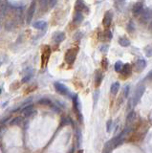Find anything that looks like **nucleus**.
I'll use <instances>...</instances> for the list:
<instances>
[{
	"mask_svg": "<svg viewBox=\"0 0 152 153\" xmlns=\"http://www.w3.org/2000/svg\"><path fill=\"white\" fill-rule=\"evenodd\" d=\"M33 112V105H29L25 106V108L22 110V115L24 117H29Z\"/></svg>",
	"mask_w": 152,
	"mask_h": 153,
	"instance_id": "nucleus-16",
	"label": "nucleus"
},
{
	"mask_svg": "<svg viewBox=\"0 0 152 153\" xmlns=\"http://www.w3.org/2000/svg\"><path fill=\"white\" fill-rule=\"evenodd\" d=\"M100 50H101V52H103V53H106L107 50H108V47H107V46H102V47H101Z\"/></svg>",
	"mask_w": 152,
	"mask_h": 153,
	"instance_id": "nucleus-31",
	"label": "nucleus"
},
{
	"mask_svg": "<svg viewBox=\"0 0 152 153\" xmlns=\"http://www.w3.org/2000/svg\"><path fill=\"white\" fill-rule=\"evenodd\" d=\"M147 49H148V50L145 49V53L147 54V57H151V48H150V46H148Z\"/></svg>",
	"mask_w": 152,
	"mask_h": 153,
	"instance_id": "nucleus-30",
	"label": "nucleus"
},
{
	"mask_svg": "<svg viewBox=\"0 0 152 153\" xmlns=\"http://www.w3.org/2000/svg\"><path fill=\"white\" fill-rule=\"evenodd\" d=\"M50 56H51V48L48 45H45V46H43L41 53V67H44L47 64Z\"/></svg>",
	"mask_w": 152,
	"mask_h": 153,
	"instance_id": "nucleus-2",
	"label": "nucleus"
},
{
	"mask_svg": "<svg viewBox=\"0 0 152 153\" xmlns=\"http://www.w3.org/2000/svg\"><path fill=\"white\" fill-rule=\"evenodd\" d=\"M39 103L40 105H51V100L48 99H42L39 100Z\"/></svg>",
	"mask_w": 152,
	"mask_h": 153,
	"instance_id": "nucleus-24",
	"label": "nucleus"
},
{
	"mask_svg": "<svg viewBox=\"0 0 152 153\" xmlns=\"http://www.w3.org/2000/svg\"><path fill=\"white\" fill-rule=\"evenodd\" d=\"M121 68H123V62L121 61H117L116 63H115V71L118 73H120L121 72Z\"/></svg>",
	"mask_w": 152,
	"mask_h": 153,
	"instance_id": "nucleus-20",
	"label": "nucleus"
},
{
	"mask_svg": "<svg viewBox=\"0 0 152 153\" xmlns=\"http://www.w3.org/2000/svg\"><path fill=\"white\" fill-rule=\"evenodd\" d=\"M31 77H32V71H29V73H27L25 75L24 77H23V79H22V82L23 83H25V82H27V81L31 79Z\"/></svg>",
	"mask_w": 152,
	"mask_h": 153,
	"instance_id": "nucleus-21",
	"label": "nucleus"
},
{
	"mask_svg": "<svg viewBox=\"0 0 152 153\" xmlns=\"http://www.w3.org/2000/svg\"><path fill=\"white\" fill-rule=\"evenodd\" d=\"M78 48H71L66 52L65 54V62L68 63V64H73L75 62L76 58H77V55H78Z\"/></svg>",
	"mask_w": 152,
	"mask_h": 153,
	"instance_id": "nucleus-1",
	"label": "nucleus"
},
{
	"mask_svg": "<svg viewBox=\"0 0 152 153\" xmlns=\"http://www.w3.org/2000/svg\"><path fill=\"white\" fill-rule=\"evenodd\" d=\"M142 11H143V3H141V2L136 3V4L133 6V9H132V12H133V15L135 16L140 15Z\"/></svg>",
	"mask_w": 152,
	"mask_h": 153,
	"instance_id": "nucleus-11",
	"label": "nucleus"
},
{
	"mask_svg": "<svg viewBox=\"0 0 152 153\" xmlns=\"http://www.w3.org/2000/svg\"><path fill=\"white\" fill-rule=\"evenodd\" d=\"M56 3H57V0H50V6L51 7H54L56 5Z\"/></svg>",
	"mask_w": 152,
	"mask_h": 153,
	"instance_id": "nucleus-32",
	"label": "nucleus"
},
{
	"mask_svg": "<svg viewBox=\"0 0 152 153\" xmlns=\"http://www.w3.org/2000/svg\"><path fill=\"white\" fill-rule=\"evenodd\" d=\"M35 2L34 1L30 6V8L28 10V12H27V23L30 24L32 21V18L33 16H34V14H35Z\"/></svg>",
	"mask_w": 152,
	"mask_h": 153,
	"instance_id": "nucleus-9",
	"label": "nucleus"
},
{
	"mask_svg": "<svg viewBox=\"0 0 152 153\" xmlns=\"http://www.w3.org/2000/svg\"><path fill=\"white\" fill-rule=\"evenodd\" d=\"M111 126H112V121H111V120H109V121L107 122V125H106L107 132H110L111 131Z\"/></svg>",
	"mask_w": 152,
	"mask_h": 153,
	"instance_id": "nucleus-29",
	"label": "nucleus"
},
{
	"mask_svg": "<svg viewBox=\"0 0 152 153\" xmlns=\"http://www.w3.org/2000/svg\"><path fill=\"white\" fill-rule=\"evenodd\" d=\"M102 78H103V74H102L100 70H97L95 73V85L99 87L101 85V81H102Z\"/></svg>",
	"mask_w": 152,
	"mask_h": 153,
	"instance_id": "nucleus-12",
	"label": "nucleus"
},
{
	"mask_svg": "<svg viewBox=\"0 0 152 153\" xmlns=\"http://www.w3.org/2000/svg\"><path fill=\"white\" fill-rule=\"evenodd\" d=\"M21 122V118L20 117H16V118H15L11 122V125H19Z\"/></svg>",
	"mask_w": 152,
	"mask_h": 153,
	"instance_id": "nucleus-23",
	"label": "nucleus"
},
{
	"mask_svg": "<svg viewBox=\"0 0 152 153\" xmlns=\"http://www.w3.org/2000/svg\"><path fill=\"white\" fill-rule=\"evenodd\" d=\"M127 30L128 32H133L135 30V28H134V25H133V22H129V24H128V27H127Z\"/></svg>",
	"mask_w": 152,
	"mask_h": 153,
	"instance_id": "nucleus-28",
	"label": "nucleus"
},
{
	"mask_svg": "<svg viewBox=\"0 0 152 153\" xmlns=\"http://www.w3.org/2000/svg\"><path fill=\"white\" fill-rule=\"evenodd\" d=\"M141 20L146 23V22L149 20L151 17V11L150 9H143V11L141 12Z\"/></svg>",
	"mask_w": 152,
	"mask_h": 153,
	"instance_id": "nucleus-6",
	"label": "nucleus"
},
{
	"mask_svg": "<svg viewBox=\"0 0 152 153\" xmlns=\"http://www.w3.org/2000/svg\"><path fill=\"white\" fill-rule=\"evenodd\" d=\"M144 90H145V87L144 86H139L138 88L136 89V91H135V95L133 97V99L130 100L132 102V106H135L137 105V103L139 102V100H141V98L143 97L144 93ZM129 102V103H130Z\"/></svg>",
	"mask_w": 152,
	"mask_h": 153,
	"instance_id": "nucleus-3",
	"label": "nucleus"
},
{
	"mask_svg": "<svg viewBox=\"0 0 152 153\" xmlns=\"http://www.w3.org/2000/svg\"><path fill=\"white\" fill-rule=\"evenodd\" d=\"M73 106H74V109L76 113H78V115H81V103L80 100H78V96L75 95L73 97Z\"/></svg>",
	"mask_w": 152,
	"mask_h": 153,
	"instance_id": "nucleus-10",
	"label": "nucleus"
},
{
	"mask_svg": "<svg viewBox=\"0 0 152 153\" xmlns=\"http://www.w3.org/2000/svg\"><path fill=\"white\" fill-rule=\"evenodd\" d=\"M101 65H102V68L105 70V69H107V67H108V60L106 57H104V58H102V60H101Z\"/></svg>",
	"mask_w": 152,
	"mask_h": 153,
	"instance_id": "nucleus-22",
	"label": "nucleus"
},
{
	"mask_svg": "<svg viewBox=\"0 0 152 153\" xmlns=\"http://www.w3.org/2000/svg\"><path fill=\"white\" fill-rule=\"evenodd\" d=\"M145 66H146V61H145L144 60H139L136 62V68L138 71L144 70Z\"/></svg>",
	"mask_w": 152,
	"mask_h": 153,
	"instance_id": "nucleus-17",
	"label": "nucleus"
},
{
	"mask_svg": "<svg viewBox=\"0 0 152 153\" xmlns=\"http://www.w3.org/2000/svg\"><path fill=\"white\" fill-rule=\"evenodd\" d=\"M121 74H123V79H127L128 77L130 76L131 73H132V68H131V65L129 63H126L123 65V68L121 70Z\"/></svg>",
	"mask_w": 152,
	"mask_h": 153,
	"instance_id": "nucleus-5",
	"label": "nucleus"
},
{
	"mask_svg": "<svg viewBox=\"0 0 152 153\" xmlns=\"http://www.w3.org/2000/svg\"><path fill=\"white\" fill-rule=\"evenodd\" d=\"M55 86V89L56 91L60 94V95H63V96H69L70 95V90L68 89V87L64 85L63 83H60V82H56L54 84Z\"/></svg>",
	"mask_w": 152,
	"mask_h": 153,
	"instance_id": "nucleus-4",
	"label": "nucleus"
},
{
	"mask_svg": "<svg viewBox=\"0 0 152 153\" xmlns=\"http://www.w3.org/2000/svg\"><path fill=\"white\" fill-rule=\"evenodd\" d=\"M83 15L81 14V12H78L77 11V12L74 15V17H73V22L75 24H80L83 21Z\"/></svg>",
	"mask_w": 152,
	"mask_h": 153,
	"instance_id": "nucleus-14",
	"label": "nucleus"
},
{
	"mask_svg": "<svg viewBox=\"0 0 152 153\" xmlns=\"http://www.w3.org/2000/svg\"><path fill=\"white\" fill-rule=\"evenodd\" d=\"M75 9H76V11L81 12V11H83V10L87 9V7H86V5H85L83 0H77L75 3Z\"/></svg>",
	"mask_w": 152,
	"mask_h": 153,
	"instance_id": "nucleus-13",
	"label": "nucleus"
},
{
	"mask_svg": "<svg viewBox=\"0 0 152 153\" xmlns=\"http://www.w3.org/2000/svg\"><path fill=\"white\" fill-rule=\"evenodd\" d=\"M119 1H120V2H123V1H124V0H119Z\"/></svg>",
	"mask_w": 152,
	"mask_h": 153,
	"instance_id": "nucleus-33",
	"label": "nucleus"
},
{
	"mask_svg": "<svg viewBox=\"0 0 152 153\" xmlns=\"http://www.w3.org/2000/svg\"><path fill=\"white\" fill-rule=\"evenodd\" d=\"M134 118H135V113H134V112H131L129 115H128V117H127V121H126V123H128L130 121H133Z\"/></svg>",
	"mask_w": 152,
	"mask_h": 153,
	"instance_id": "nucleus-26",
	"label": "nucleus"
},
{
	"mask_svg": "<svg viewBox=\"0 0 152 153\" xmlns=\"http://www.w3.org/2000/svg\"><path fill=\"white\" fill-rule=\"evenodd\" d=\"M65 37L66 35H65V34L63 32H57L53 35V40H54L56 43L59 44L65 39Z\"/></svg>",
	"mask_w": 152,
	"mask_h": 153,
	"instance_id": "nucleus-7",
	"label": "nucleus"
},
{
	"mask_svg": "<svg viewBox=\"0 0 152 153\" xmlns=\"http://www.w3.org/2000/svg\"><path fill=\"white\" fill-rule=\"evenodd\" d=\"M119 43H120L121 46H123V47H128L130 45V41L128 40L126 37H121L119 39Z\"/></svg>",
	"mask_w": 152,
	"mask_h": 153,
	"instance_id": "nucleus-18",
	"label": "nucleus"
},
{
	"mask_svg": "<svg viewBox=\"0 0 152 153\" xmlns=\"http://www.w3.org/2000/svg\"><path fill=\"white\" fill-rule=\"evenodd\" d=\"M119 89H120V83L119 82H115L111 85V93L113 94V95H116V94L118 93Z\"/></svg>",
	"mask_w": 152,
	"mask_h": 153,
	"instance_id": "nucleus-19",
	"label": "nucleus"
},
{
	"mask_svg": "<svg viewBox=\"0 0 152 153\" xmlns=\"http://www.w3.org/2000/svg\"><path fill=\"white\" fill-rule=\"evenodd\" d=\"M71 123V120H69L68 118H63L61 120V125H69Z\"/></svg>",
	"mask_w": 152,
	"mask_h": 153,
	"instance_id": "nucleus-27",
	"label": "nucleus"
},
{
	"mask_svg": "<svg viewBox=\"0 0 152 153\" xmlns=\"http://www.w3.org/2000/svg\"><path fill=\"white\" fill-rule=\"evenodd\" d=\"M34 28L37 29V30H45L47 28V22L46 21H36L34 24Z\"/></svg>",
	"mask_w": 152,
	"mask_h": 153,
	"instance_id": "nucleus-15",
	"label": "nucleus"
},
{
	"mask_svg": "<svg viewBox=\"0 0 152 153\" xmlns=\"http://www.w3.org/2000/svg\"><path fill=\"white\" fill-rule=\"evenodd\" d=\"M112 18H113V15L111 12H106L103 16V20H102V24L104 27H109L112 22Z\"/></svg>",
	"mask_w": 152,
	"mask_h": 153,
	"instance_id": "nucleus-8",
	"label": "nucleus"
},
{
	"mask_svg": "<svg viewBox=\"0 0 152 153\" xmlns=\"http://www.w3.org/2000/svg\"><path fill=\"white\" fill-rule=\"evenodd\" d=\"M1 92H2V90H1V88H0V94H1Z\"/></svg>",
	"mask_w": 152,
	"mask_h": 153,
	"instance_id": "nucleus-34",
	"label": "nucleus"
},
{
	"mask_svg": "<svg viewBox=\"0 0 152 153\" xmlns=\"http://www.w3.org/2000/svg\"><path fill=\"white\" fill-rule=\"evenodd\" d=\"M129 89H130V87L128 86V85H126L124 87V98H127L128 97V94H129Z\"/></svg>",
	"mask_w": 152,
	"mask_h": 153,
	"instance_id": "nucleus-25",
	"label": "nucleus"
}]
</instances>
